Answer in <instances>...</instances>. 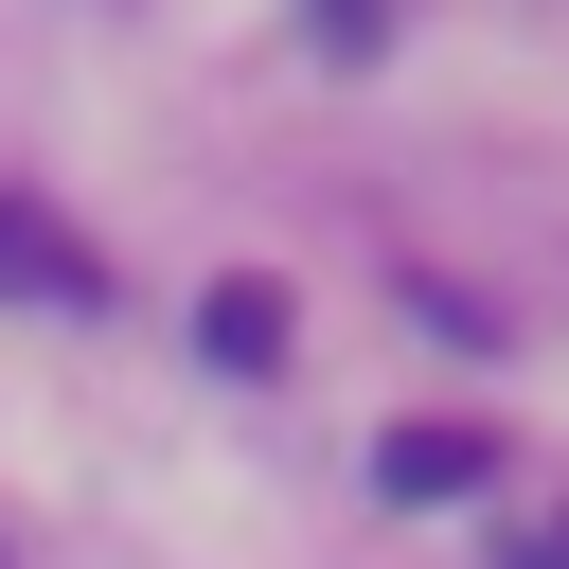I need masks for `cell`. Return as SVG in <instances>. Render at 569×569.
<instances>
[{
    "label": "cell",
    "mask_w": 569,
    "mask_h": 569,
    "mask_svg": "<svg viewBox=\"0 0 569 569\" xmlns=\"http://www.w3.org/2000/svg\"><path fill=\"white\" fill-rule=\"evenodd\" d=\"M498 569H569V516H533V533H516V551H498Z\"/></svg>",
    "instance_id": "5"
},
{
    "label": "cell",
    "mask_w": 569,
    "mask_h": 569,
    "mask_svg": "<svg viewBox=\"0 0 569 569\" xmlns=\"http://www.w3.org/2000/svg\"><path fill=\"white\" fill-rule=\"evenodd\" d=\"M0 302H107L89 231H71V213H36V196H0Z\"/></svg>",
    "instance_id": "1"
},
{
    "label": "cell",
    "mask_w": 569,
    "mask_h": 569,
    "mask_svg": "<svg viewBox=\"0 0 569 569\" xmlns=\"http://www.w3.org/2000/svg\"><path fill=\"white\" fill-rule=\"evenodd\" d=\"M196 356H213V373H267V356H284V284H213V302H196Z\"/></svg>",
    "instance_id": "3"
},
{
    "label": "cell",
    "mask_w": 569,
    "mask_h": 569,
    "mask_svg": "<svg viewBox=\"0 0 569 569\" xmlns=\"http://www.w3.org/2000/svg\"><path fill=\"white\" fill-rule=\"evenodd\" d=\"M391 36V0H320V53H373Z\"/></svg>",
    "instance_id": "4"
},
{
    "label": "cell",
    "mask_w": 569,
    "mask_h": 569,
    "mask_svg": "<svg viewBox=\"0 0 569 569\" xmlns=\"http://www.w3.org/2000/svg\"><path fill=\"white\" fill-rule=\"evenodd\" d=\"M373 480L427 516V498H480V480H498V445H480V427H391V445H373Z\"/></svg>",
    "instance_id": "2"
}]
</instances>
